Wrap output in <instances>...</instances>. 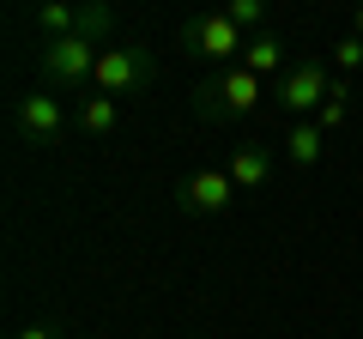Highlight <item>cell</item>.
<instances>
[{"label": "cell", "instance_id": "obj_1", "mask_svg": "<svg viewBox=\"0 0 363 339\" xmlns=\"http://www.w3.org/2000/svg\"><path fill=\"white\" fill-rule=\"evenodd\" d=\"M97 55H104V43L91 37H55V43H37V73L49 91H91Z\"/></svg>", "mask_w": 363, "mask_h": 339}, {"label": "cell", "instance_id": "obj_2", "mask_svg": "<svg viewBox=\"0 0 363 339\" xmlns=\"http://www.w3.org/2000/svg\"><path fill=\"white\" fill-rule=\"evenodd\" d=\"M25 25L37 30L43 43H55V37H91V43H104L109 30H116V6H67V0H43V6H30L25 13Z\"/></svg>", "mask_w": 363, "mask_h": 339}, {"label": "cell", "instance_id": "obj_3", "mask_svg": "<svg viewBox=\"0 0 363 339\" xmlns=\"http://www.w3.org/2000/svg\"><path fill=\"white\" fill-rule=\"evenodd\" d=\"M255 104H260V79L248 73L242 61H236V67H224V73H212V79H200V85H194V109H200L206 121L255 116Z\"/></svg>", "mask_w": 363, "mask_h": 339}, {"label": "cell", "instance_id": "obj_4", "mask_svg": "<svg viewBox=\"0 0 363 339\" xmlns=\"http://www.w3.org/2000/svg\"><path fill=\"white\" fill-rule=\"evenodd\" d=\"M157 73L152 49H140V43H109L104 55H97V73H91V91L97 97H128V91H145Z\"/></svg>", "mask_w": 363, "mask_h": 339}, {"label": "cell", "instance_id": "obj_5", "mask_svg": "<svg viewBox=\"0 0 363 339\" xmlns=\"http://www.w3.org/2000/svg\"><path fill=\"white\" fill-rule=\"evenodd\" d=\"M272 97H279V109H285V116H297V121H315V116H321V104L333 97V79H327V61H315V55L291 61Z\"/></svg>", "mask_w": 363, "mask_h": 339}, {"label": "cell", "instance_id": "obj_6", "mask_svg": "<svg viewBox=\"0 0 363 339\" xmlns=\"http://www.w3.org/2000/svg\"><path fill=\"white\" fill-rule=\"evenodd\" d=\"M182 49L200 55V61L236 67V61H242V49H248V37L230 25V13H194L188 25H182Z\"/></svg>", "mask_w": 363, "mask_h": 339}, {"label": "cell", "instance_id": "obj_7", "mask_svg": "<svg viewBox=\"0 0 363 339\" xmlns=\"http://www.w3.org/2000/svg\"><path fill=\"white\" fill-rule=\"evenodd\" d=\"M67 128H73V121H67L61 91H25V97L13 104V133H18L25 145H55Z\"/></svg>", "mask_w": 363, "mask_h": 339}, {"label": "cell", "instance_id": "obj_8", "mask_svg": "<svg viewBox=\"0 0 363 339\" xmlns=\"http://www.w3.org/2000/svg\"><path fill=\"white\" fill-rule=\"evenodd\" d=\"M230 200H236L230 170H194V176H182V182H176L182 218H212V212H230Z\"/></svg>", "mask_w": 363, "mask_h": 339}, {"label": "cell", "instance_id": "obj_9", "mask_svg": "<svg viewBox=\"0 0 363 339\" xmlns=\"http://www.w3.org/2000/svg\"><path fill=\"white\" fill-rule=\"evenodd\" d=\"M272 157H279V145H260V140L236 145V152H230V182H236V194H248V188H267Z\"/></svg>", "mask_w": 363, "mask_h": 339}, {"label": "cell", "instance_id": "obj_10", "mask_svg": "<svg viewBox=\"0 0 363 339\" xmlns=\"http://www.w3.org/2000/svg\"><path fill=\"white\" fill-rule=\"evenodd\" d=\"M79 133L85 140H116L121 133V109H116V97H97V91H85L79 97Z\"/></svg>", "mask_w": 363, "mask_h": 339}, {"label": "cell", "instance_id": "obj_11", "mask_svg": "<svg viewBox=\"0 0 363 339\" xmlns=\"http://www.w3.org/2000/svg\"><path fill=\"white\" fill-rule=\"evenodd\" d=\"M242 67L255 79H285V37L279 30H267V37H248V49H242Z\"/></svg>", "mask_w": 363, "mask_h": 339}, {"label": "cell", "instance_id": "obj_12", "mask_svg": "<svg viewBox=\"0 0 363 339\" xmlns=\"http://www.w3.org/2000/svg\"><path fill=\"white\" fill-rule=\"evenodd\" d=\"M279 152H285L297 170H315V164H321V152H327V133L315 128V121H291V133L279 140Z\"/></svg>", "mask_w": 363, "mask_h": 339}, {"label": "cell", "instance_id": "obj_13", "mask_svg": "<svg viewBox=\"0 0 363 339\" xmlns=\"http://www.w3.org/2000/svg\"><path fill=\"white\" fill-rule=\"evenodd\" d=\"M224 13H230V25L242 30V37H267V6H260V0H230Z\"/></svg>", "mask_w": 363, "mask_h": 339}, {"label": "cell", "instance_id": "obj_14", "mask_svg": "<svg viewBox=\"0 0 363 339\" xmlns=\"http://www.w3.org/2000/svg\"><path fill=\"white\" fill-rule=\"evenodd\" d=\"M327 61L339 67V79H345V73H357V67H363V37H351V30H345V37L333 43V55H327Z\"/></svg>", "mask_w": 363, "mask_h": 339}, {"label": "cell", "instance_id": "obj_15", "mask_svg": "<svg viewBox=\"0 0 363 339\" xmlns=\"http://www.w3.org/2000/svg\"><path fill=\"white\" fill-rule=\"evenodd\" d=\"M13 339H61V327H55V321H25Z\"/></svg>", "mask_w": 363, "mask_h": 339}, {"label": "cell", "instance_id": "obj_16", "mask_svg": "<svg viewBox=\"0 0 363 339\" xmlns=\"http://www.w3.org/2000/svg\"><path fill=\"white\" fill-rule=\"evenodd\" d=\"M351 37H363V6H357V13H351Z\"/></svg>", "mask_w": 363, "mask_h": 339}]
</instances>
